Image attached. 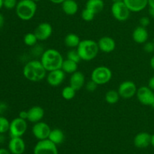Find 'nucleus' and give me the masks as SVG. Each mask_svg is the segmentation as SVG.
Here are the masks:
<instances>
[{"label":"nucleus","instance_id":"35","mask_svg":"<svg viewBox=\"0 0 154 154\" xmlns=\"http://www.w3.org/2000/svg\"><path fill=\"white\" fill-rule=\"evenodd\" d=\"M139 23H140V26L147 28V27L148 26L150 23V18H149L148 17H142L140 19Z\"/></svg>","mask_w":154,"mask_h":154},{"label":"nucleus","instance_id":"16","mask_svg":"<svg viewBox=\"0 0 154 154\" xmlns=\"http://www.w3.org/2000/svg\"><path fill=\"white\" fill-rule=\"evenodd\" d=\"M151 135L146 132H141L137 134L134 138V145L137 148L144 149L150 145Z\"/></svg>","mask_w":154,"mask_h":154},{"label":"nucleus","instance_id":"41","mask_svg":"<svg viewBox=\"0 0 154 154\" xmlns=\"http://www.w3.org/2000/svg\"><path fill=\"white\" fill-rule=\"evenodd\" d=\"M65 0H50V2H51L52 3H54V4H62V3L64 2Z\"/></svg>","mask_w":154,"mask_h":154},{"label":"nucleus","instance_id":"18","mask_svg":"<svg viewBox=\"0 0 154 154\" xmlns=\"http://www.w3.org/2000/svg\"><path fill=\"white\" fill-rule=\"evenodd\" d=\"M132 35L134 42L141 45V44H144L147 42L149 38V33L145 27L138 26L134 29Z\"/></svg>","mask_w":154,"mask_h":154},{"label":"nucleus","instance_id":"38","mask_svg":"<svg viewBox=\"0 0 154 154\" xmlns=\"http://www.w3.org/2000/svg\"><path fill=\"white\" fill-rule=\"evenodd\" d=\"M148 87L154 91V75L150 78L148 81Z\"/></svg>","mask_w":154,"mask_h":154},{"label":"nucleus","instance_id":"1","mask_svg":"<svg viewBox=\"0 0 154 154\" xmlns=\"http://www.w3.org/2000/svg\"><path fill=\"white\" fill-rule=\"evenodd\" d=\"M47 70L40 60H31L26 63L23 74L26 79L32 82H38L47 76Z\"/></svg>","mask_w":154,"mask_h":154},{"label":"nucleus","instance_id":"28","mask_svg":"<svg viewBox=\"0 0 154 154\" xmlns=\"http://www.w3.org/2000/svg\"><path fill=\"white\" fill-rule=\"evenodd\" d=\"M38 38L34 32H28L24 35L23 42L26 45L29 47H34L37 44Z\"/></svg>","mask_w":154,"mask_h":154},{"label":"nucleus","instance_id":"49","mask_svg":"<svg viewBox=\"0 0 154 154\" xmlns=\"http://www.w3.org/2000/svg\"><path fill=\"white\" fill-rule=\"evenodd\" d=\"M32 1H34V2H39V1H41V0H32Z\"/></svg>","mask_w":154,"mask_h":154},{"label":"nucleus","instance_id":"7","mask_svg":"<svg viewBox=\"0 0 154 154\" xmlns=\"http://www.w3.org/2000/svg\"><path fill=\"white\" fill-rule=\"evenodd\" d=\"M33 154H59L57 145L49 139L40 140L33 149Z\"/></svg>","mask_w":154,"mask_h":154},{"label":"nucleus","instance_id":"30","mask_svg":"<svg viewBox=\"0 0 154 154\" xmlns=\"http://www.w3.org/2000/svg\"><path fill=\"white\" fill-rule=\"evenodd\" d=\"M95 14L93 12H92L91 11H90L87 8H84V10L81 11V18L84 20V21H87V22H90L92 21L95 17Z\"/></svg>","mask_w":154,"mask_h":154},{"label":"nucleus","instance_id":"9","mask_svg":"<svg viewBox=\"0 0 154 154\" xmlns=\"http://www.w3.org/2000/svg\"><path fill=\"white\" fill-rule=\"evenodd\" d=\"M136 96L140 103L144 105L151 106L154 102V91L148 86H143L138 88Z\"/></svg>","mask_w":154,"mask_h":154},{"label":"nucleus","instance_id":"33","mask_svg":"<svg viewBox=\"0 0 154 154\" xmlns=\"http://www.w3.org/2000/svg\"><path fill=\"white\" fill-rule=\"evenodd\" d=\"M98 85L94 82L93 81H90L86 84L85 87H86V90H87L88 92H94L95 90H96L97 88Z\"/></svg>","mask_w":154,"mask_h":154},{"label":"nucleus","instance_id":"2","mask_svg":"<svg viewBox=\"0 0 154 154\" xmlns=\"http://www.w3.org/2000/svg\"><path fill=\"white\" fill-rule=\"evenodd\" d=\"M63 60V57L60 51L51 48L44 51L41 56L40 61L48 72L61 69Z\"/></svg>","mask_w":154,"mask_h":154},{"label":"nucleus","instance_id":"13","mask_svg":"<svg viewBox=\"0 0 154 154\" xmlns=\"http://www.w3.org/2000/svg\"><path fill=\"white\" fill-rule=\"evenodd\" d=\"M66 78V73L61 69L51 71L47 74V82L51 87H58L61 85Z\"/></svg>","mask_w":154,"mask_h":154},{"label":"nucleus","instance_id":"4","mask_svg":"<svg viewBox=\"0 0 154 154\" xmlns=\"http://www.w3.org/2000/svg\"><path fill=\"white\" fill-rule=\"evenodd\" d=\"M16 14L22 20H30L34 17L37 11V5L32 0H20L16 8Z\"/></svg>","mask_w":154,"mask_h":154},{"label":"nucleus","instance_id":"3","mask_svg":"<svg viewBox=\"0 0 154 154\" xmlns=\"http://www.w3.org/2000/svg\"><path fill=\"white\" fill-rule=\"evenodd\" d=\"M77 51L84 61H91L97 57L99 48L97 42L92 39H84L81 41L77 48Z\"/></svg>","mask_w":154,"mask_h":154},{"label":"nucleus","instance_id":"45","mask_svg":"<svg viewBox=\"0 0 154 154\" xmlns=\"http://www.w3.org/2000/svg\"><path fill=\"white\" fill-rule=\"evenodd\" d=\"M149 13H150V15L152 17V18L154 20V8H150Z\"/></svg>","mask_w":154,"mask_h":154},{"label":"nucleus","instance_id":"22","mask_svg":"<svg viewBox=\"0 0 154 154\" xmlns=\"http://www.w3.org/2000/svg\"><path fill=\"white\" fill-rule=\"evenodd\" d=\"M104 7L105 3L103 0H87L85 8L93 12L95 14H97L102 11Z\"/></svg>","mask_w":154,"mask_h":154},{"label":"nucleus","instance_id":"10","mask_svg":"<svg viewBox=\"0 0 154 154\" xmlns=\"http://www.w3.org/2000/svg\"><path fill=\"white\" fill-rule=\"evenodd\" d=\"M137 90V86L133 81H125L120 84L117 91L123 99H130L136 95Z\"/></svg>","mask_w":154,"mask_h":154},{"label":"nucleus","instance_id":"17","mask_svg":"<svg viewBox=\"0 0 154 154\" xmlns=\"http://www.w3.org/2000/svg\"><path fill=\"white\" fill-rule=\"evenodd\" d=\"M27 112H28L27 120L33 123L42 121V118L45 116V111L42 107L38 105L32 106L27 111Z\"/></svg>","mask_w":154,"mask_h":154},{"label":"nucleus","instance_id":"23","mask_svg":"<svg viewBox=\"0 0 154 154\" xmlns=\"http://www.w3.org/2000/svg\"><path fill=\"white\" fill-rule=\"evenodd\" d=\"M48 139L57 145L61 144L65 139L64 132L60 129H51Z\"/></svg>","mask_w":154,"mask_h":154},{"label":"nucleus","instance_id":"50","mask_svg":"<svg viewBox=\"0 0 154 154\" xmlns=\"http://www.w3.org/2000/svg\"><path fill=\"white\" fill-rule=\"evenodd\" d=\"M151 107H152V108H154V102H153V104H152Z\"/></svg>","mask_w":154,"mask_h":154},{"label":"nucleus","instance_id":"15","mask_svg":"<svg viewBox=\"0 0 154 154\" xmlns=\"http://www.w3.org/2000/svg\"><path fill=\"white\" fill-rule=\"evenodd\" d=\"M99 51L106 54H109L114 51L116 48V42L114 38L108 36L102 37L97 42Z\"/></svg>","mask_w":154,"mask_h":154},{"label":"nucleus","instance_id":"37","mask_svg":"<svg viewBox=\"0 0 154 154\" xmlns=\"http://www.w3.org/2000/svg\"><path fill=\"white\" fill-rule=\"evenodd\" d=\"M19 117L27 120V118H28V112H27V111H21L19 114Z\"/></svg>","mask_w":154,"mask_h":154},{"label":"nucleus","instance_id":"6","mask_svg":"<svg viewBox=\"0 0 154 154\" xmlns=\"http://www.w3.org/2000/svg\"><path fill=\"white\" fill-rule=\"evenodd\" d=\"M111 14L117 20L123 22L129 19L130 16V10L123 2H113L111 8Z\"/></svg>","mask_w":154,"mask_h":154},{"label":"nucleus","instance_id":"21","mask_svg":"<svg viewBox=\"0 0 154 154\" xmlns=\"http://www.w3.org/2000/svg\"><path fill=\"white\" fill-rule=\"evenodd\" d=\"M62 9L66 14L72 16L78 11V5L75 0H65L62 3Z\"/></svg>","mask_w":154,"mask_h":154},{"label":"nucleus","instance_id":"40","mask_svg":"<svg viewBox=\"0 0 154 154\" xmlns=\"http://www.w3.org/2000/svg\"><path fill=\"white\" fill-rule=\"evenodd\" d=\"M4 23H5V19H4V17L2 14H0V29L4 25Z\"/></svg>","mask_w":154,"mask_h":154},{"label":"nucleus","instance_id":"24","mask_svg":"<svg viewBox=\"0 0 154 154\" xmlns=\"http://www.w3.org/2000/svg\"><path fill=\"white\" fill-rule=\"evenodd\" d=\"M78 63L76 62H74L72 60L66 59V60H63V63L62 64L61 69L65 72L66 74H73L75 72L78 71Z\"/></svg>","mask_w":154,"mask_h":154},{"label":"nucleus","instance_id":"34","mask_svg":"<svg viewBox=\"0 0 154 154\" xmlns=\"http://www.w3.org/2000/svg\"><path fill=\"white\" fill-rule=\"evenodd\" d=\"M144 50L147 53H153L154 51L153 42H147L144 43Z\"/></svg>","mask_w":154,"mask_h":154},{"label":"nucleus","instance_id":"19","mask_svg":"<svg viewBox=\"0 0 154 154\" xmlns=\"http://www.w3.org/2000/svg\"><path fill=\"white\" fill-rule=\"evenodd\" d=\"M85 84V76L81 72L77 71L72 74L69 80V85L73 87L76 91H78Z\"/></svg>","mask_w":154,"mask_h":154},{"label":"nucleus","instance_id":"26","mask_svg":"<svg viewBox=\"0 0 154 154\" xmlns=\"http://www.w3.org/2000/svg\"><path fill=\"white\" fill-rule=\"evenodd\" d=\"M120 94H119L117 90H108L105 96V100L107 103L110 104V105H114V104L117 103L120 100Z\"/></svg>","mask_w":154,"mask_h":154},{"label":"nucleus","instance_id":"51","mask_svg":"<svg viewBox=\"0 0 154 154\" xmlns=\"http://www.w3.org/2000/svg\"><path fill=\"white\" fill-rule=\"evenodd\" d=\"M153 43H154V37H153Z\"/></svg>","mask_w":154,"mask_h":154},{"label":"nucleus","instance_id":"11","mask_svg":"<svg viewBox=\"0 0 154 154\" xmlns=\"http://www.w3.org/2000/svg\"><path fill=\"white\" fill-rule=\"evenodd\" d=\"M51 131V129L49 125L42 121L34 123L32 129V132L34 137L39 141L48 139Z\"/></svg>","mask_w":154,"mask_h":154},{"label":"nucleus","instance_id":"39","mask_svg":"<svg viewBox=\"0 0 154 154\" xmlns=\"http://www.w3.org/2000/svg\"><path fill=\"white\" fill-rule=\"evenodd\" d=\"M0 154H11L9 150L5 148H0Z\"/></svg>","mask_w":154,"mask_h":154},{"label":"nucleus","instance_id":"20","mask_svg":"<svg viewBox=\"0 0 154 154\" xmlns=\"http://www.w3.org/2000/svg\"><path fill=\"white\" fill-rule=\"evenodd\" d=\"M131 12H140L148 5V0H123Z\"/></svg>","mask_w":154,"mask_h":154},{"label":"nucleus","instance_id":"29","mask_svg":"<svg viewBox=\"0 0 154 154\" xmlns=\"http://www.w3.org/2000/svg\"><path fill=\"white\" fill-rule=\"evenodd\" d=\"M10 123L6 117L4 116L0 115V133L5 134L9 131L10 128Z\"/></svg>","mask_w":154,"mask_h":154},{"label":"nucleus","instance_id":"8","mask_svg":"<svg viewBox=\"0 0 154 154\" xmlns=\"http://www.w3.org/2000/svg\"><path fill=\"white\" fill-rule=\"evenodd\" d=\"M27 130L26 120L21 119L20 117H17L14 119L10 123L9 134L11 138L14 137H22Z\"/></svg>","mask_w":154,"mask_h":154},{"label":"nucleus","instance_id":"5","mask_svg":"<svg viewBox=\"0 0 154 154\" xmlns=\"http://www.w3.org/2000/svg\"><path fill=\"white\" fill-rule=\"evenodd\" d=\"M112 78V72L106 66H98L91 73V80L98 86L108 84Z\"/></svg>","mask_w":154,"mask_h":154},{"label":"nucleus","instance_id":"12","mask_svg":"<svg viewBox=\"0 0 154 154\" xmlns=\"http://www.w3.org/2000/svg\"><path fill=\"white\" fill-rule=\"evenodd\" d=\"M34 33L38 41H46L52 35L53 27L49 23H41L34 30Z\"/></svg>","mask_w":154,"mask_h":154},{"label":"nucleus","instance_id":"46","mask_svg":"<svg viewBox=\"0 0 154 154\" xmlns=\"http://www.w3.org/2000/svg\"><path fill=\"white\" fill-rule=\"evenodd\" d=\"M150 145L154 147V134L151 135V138H150Z\"/></svg>","mask_w":154,"mask_h":154},{"label":"nucleus","instance_id":"36","mask_svg":"<svg viewBox=\"0 0 154 154\" xmlns=\"http://www.w3.org/2000/svg\"><path fill=\"white\" fill-rule=\"evenodd\" d=\"M8 108V106L5 102H0V115H3L7 111Z\"/></svg>","mask_w":154,"mask_h":154},{"label":"nucleus","instance_id":"27","mask_svg":"<svg viewBox=\"0 0 154 154\" xmlns=\"http://www.w3.org/2000/svg\"><path fill=\"white\" fill-rule=\"evenodd\" d=\"M76 92V90L70 85L67 86V87H65L62 90V96L66 100H71L75 98Z\"/></svg>","mask_w":154,"mask_h":154},{"label":"nucleus","instance_id":"43","mask_svg":"<svg viewBox=\"0 0 154 154\" xmlns=\"http://www.w3.org/2000/svg\"><path fill=\"white\" fill-rule=\"evenodd\" d=\"M148 6L150 8H154V0H148Z\"/></svg>","mask_w":154,"mask_h":154},{"label":"nucleus","instance_id":"52","mask_svg":"<svg viewBox=\"0 0 154 154\" xmlns=\"http://www.w3.org/2000/svg\"><path fill=\"white\" fill-rule=\"evenodd\" d=\"M19 1H20V0H19Z\"/></svg>","mask_w":154,"mask_h":154},{"label":"nucleus","instance_id":"47","mask_svg":"<svg viewBox=\"0 0 154 154\" xmlns=\"http://www.w3.org/2000/svg\"><path fill=\"white\" fill-rule=\"evenodd\" d=\"M3 7V0H0V9Z\"/></svg>","mask_w":154,"mask_h":154},{"label":"nucleus","instance_id":"48","mask_svg":"<svg viewBox=\"0 0 154 154\" xmlns=\"http://www.w3.org/2000/svg\"><path fill=\"white\" fill-rule=\"evenodd\" d=\"M112 2H123V0H111Z\"/></svg>","mask_w":154,"mask_h":154},{"label":"nucleus","instance_id":"25","mask_svg":"<svg viewBox=\"0 0 154 154\" xmlns=\"http://www.w3.org/2000/svg\"><path fill=\"white\" fill-rule=\"evenodd\" d=\"M81 40L80 38L78 37V35L75 34V33H69L66 35L64 39V43L68 48H78L79 45Z\"/></svg>","mask_w":154,"mask_h":154},{"label":"nucleus","instance_id":"44","mask_svg":"<svg viewBox=\"0 0 154 154\" xmlns=\"http://www.w3.org/2000/svg\"><path fill=\"white\" fill-rule=\"evenodd\" d=\"M5 140V136H4V134L0 133V144H2V143L4 142Z\"/></svg>","mask_w":154,"mask_h":154},{"label":"nucleus","instance_id":"32","mask_svg":"<svg viewBox=\"0 0 154 154\" xmlns=\"http://www.w3.org/2000/svg\"><path fill=\"white\" fill-rule=\"evenodd\" d=\"M18 2L17 0H3V6L7 9L15 8Z\"/></svg>","mask_w":154,"mask_h":154},{"label":"nucleus","instance_id":"31","mask_svg":"<svg viewBox=\"0 0 154 154\" xmlns=\"http://www.w3.org/2000/svg\"><path fill=\"white\" fill-rule=\"evenodd\" d=\"M67 59L72 60V61L74 62H76V63H78L81 60V57H80L77 50H72V51H69L67 54Z\"/></svg>","mask_w":154,"mask_h":154},{"label":"nucleus","instance_id":"42","mask_svg":"<svg viewBox=\"0 0 154 154\" xmlns=\"http://www.w3.org/2000/svg\"><path fill=\"white\" fill-rule=\"evenodd\" d=\"M150 67L152 68V69H153L154 70V56H153V57H151V59H150Z\"/></svg>","mask_w":154,"mask_h":154},{"label":"nucleus","instance_id":"14","mask_svg":"<svg viewBox=\"0 0 154 154\" xmlns=\"http://www.w3.org/2000/svg\"><path fill=\"white\" fill-rule=\"evenodd\" d=\"M8 150L11 154H23L26 150L25 141L21 137L11 138L8 142Z\"/></svg>","mask_w":154,"mask_h":154}]
</instances>
